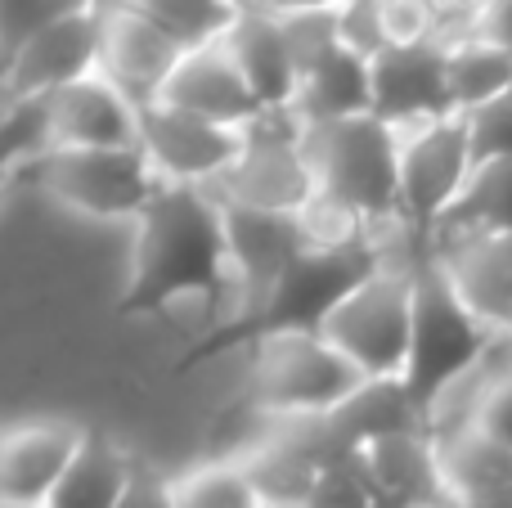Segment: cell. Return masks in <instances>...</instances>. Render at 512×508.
<instances>
[{"instance_id": "1", "label": "cell", "mask_w": 512, "mask_h": 508, "mask_svg": "<svg viewBox=\"0 0 512 508\" xmlns=\"http://www.w3.org/2000/svg\"><path fill=\"white\" fill-rule=\"evenodd\" d=\"M225 279H230V243L212 189L162 185L140 216L131 279L117 297V315L144 320L180 297L216 302L225 293Z\"/></svg>"}, {"instance_id": "2", "label": "cell", "mask_w": 512, "mask_h": 508, "mask_svg": "<svg viewBox=\"0 0 512 508\" xmlns=\"http://www.w3.org/2000/svg\"><path fill=\"white\" fill-rule=\"evenodd\" d=\"M382 266H387V252L378 248V239H364L355 248H333V252L306 248L292 261L288 275L274 284V293L261 302V311L212 324V333L189 342L171 369L194 374L207 360H221L230 351H252L256 342L288 338V333H324L328 315Z\"/></svg>"}, {"instance_id": "3", "label": "cell", "mask_w": 512, "mask_h": 508, "mask_svg": "<svg viewBox=\"0 0 512 508\" xmlns=\"http://www.w3.org/2000/svg\"><path fill=\"white\" fill-rule=\"evenodd\" d=\"M499 333H490L468 306L459 302V293L450 288V279L441 275V266L427 257H418V288H414V338H409V360H405V392L414 396V405L427 414V423L436 419L445 401L495 356Z\"/></svg>"}, {"instance_id": "4", "label": "cell", "mask_w": 512, "mask_h": 508, "mask_svg": "<svg viewBox=\"0 0 512 508\" xmlns=\"http://www.w3.org/2000/svg\"><path fill=\"white\" fill-rule=\"evenodd\" d=\"M248 356L252 369L239 396L225 405V414H261L274 423L319 419L369 383L324 333H288V338L256 342Z\"/></svg>"}, {"instance_id": "5", "label": "cell", "mask_w": 512, "mask_h": 508, "mask_svg": "<svg viewBox=\"0 0 512 508\" xmlns=\"http://www.w3.org/2000/svg\"><path fill=\"white\" fill-rule=\"evenodd\" d=\"M315 189L351 207L369 230L400 225V135L373 113L301 126Z\"/></svg>"}, {"instance_id": "6", "label": "cell", "mask_w": 512, "mask_h": 508, "mask_svg": "<svg viewBox=\"0 0 512 508\" xmlns=\"http://www.w3.org/2000/svg\"><path fill=\"white\" fill-rule=\"evenodd\" d=\"M414 288L418 257L387 261L328 315L324 338L364 378H400L409 360V338H414Z\"/></svg>"}, {"instance_id": "7", "label": "cell", "mask_w": 512, "mask_h": 508, "mask_svg": "<svg viewBox=\"0 0 512 508\" xmlns=\"http://www.w3.org/2000/svg\"><path fill=\"white\" fill-rule=\"evenodd\" d=\"M23 176L54 203L99 216V221H117V216L140 221L144 207L167 185L140 144L135 149H41L23 167Z\"/></svg>"}, {"instance_id": "8", "label": "cell", "mask_w": 512, "mask_h": 508, "mask_svg": "<svg viewBox=\"0 0 512 508\" xmlns=\"http://www.w3.org/2000/svg\"><path fill=\"white\" fill-rule=\"evenodd\" d=\"M400 135V230L409 243L432 252V239L459 194L468 189L472 171V140L468 122L459 113L436 117V122L409 126Z\"/></svg>"}, {"instance_id": "9", "label": "cell", "mask_w": 512, "mask_h": 508, "mask_svg": "<svg viewBox=\"0 0 512 508\" xmlns=\"http://www.w3.org/2000/svg\"><path fill=\"white\" fill-rule=\"evenodd\" d=\"M216 203L248 207V212H283L297 216L315 198V176L301 153V126L283 113H265L243 135V153L234 167L212 185Z\"/></svg>"}, {"instance_id": "10", "label": "cell", "mask_w": 512, "mask_h": 508, "mask_svg": "<svg viewBox=\"0 0 512 508\" xmlns=\"http://www.w3.org/2000/svg\"><path fill=\"white\" fill-rule=\"evenodd\" d=\"M243 135L248 131L203 122L171 104L140 108V149L167 185L212 189L243 153Z\"/></svg>"}, {"instance_id": "11", "label": "cell", "mask_w": 512, "mask_h": 508, "mask_svg": "<svg viewBox=\"0 0 512 508\" xmlns=\"http://www.w3.org/2000/svg\"><path fill=\"white\" fill-rule=\"evenodd\" d=\"M99 45H104V0L81 9V14H68L63 23L45 27L32 45H23L14 63L0 72V90L14 104H36L72 81L95 77Z\"/></svg>"}, {"instance_id": "12", "label": "cell", "mask_w": 512, "mask_h": 508, "mask_svg": "<svg viewBox=\"0 0 512 508\" xmlns=\"http://www.w3.org/2000/svg\"><path fill=\"white\" fill-rule=\"evenodd\" d=\"M45 149H135L140 108L95 72L41 99Z\"/></svg>"}, {"instance_id": "13", "label": "cell", "mask_w": 512, "mask_h": 508, "mask_svg": "<svg viewBox=\"0 0 512 508\" xmlns=\"http://www.w3.org/2000/svg\"><path fill=\"white\" fill-rule=\"evenodd\" d=\"M185 45L171 41L162 27L140 18L135 9L104 0V45H99V77L113 81L135 108H149L162 99L176 63L185 59Z\"/></svg>"}, {"instance_id": "14", "label": "cell", "mask_w": 512, "mask_h": 508, "mask_svg": "<svg viewBox=\"0 0 512 508\" xmlns=\"http://www.w3.org/2000/svg\"><path fill=\"white\" fill-rule=\"evenodd\" d=\"M432 261L490 333L512 338V234H445Z\"/></svg>"}, {"instance_id": "15", "label": "cell", "mask_w": 512, "mask_h": 508, "mask_svg": "<svg viewBox=\"0 0 512 508\" xmlns=\"http://www.w3.org/2000/svg\"><path fill=\"white\" fill-rule=\"evenodd\" d=\"M86 432L90 428L77 419H27L0 428V504L45 508Z\"/></svg>"}, {"instance_id": "16", "label": "cell", "mask_w": 512, "mask_h": 508, "mask_svg": "<svg viewBox=\"0 0 512 508\" xmlns=\"http://www.w3.org/2000/svg\"><path fill=\"white\" fill-rule=\"evenodd\" d=\"M445 45H400L369 59L373 72V117L396 131L450 117V81H445Z\"/></svg>"}, {"instance_id": "17", "label": "cell", "mask_w": 512, "mask_h": 508, "mask_svg": "<svg viewBox=\"0 0 512 508\" xmlns=\"http://www.w3.org/2000/svg\"><path fill=\"white\" fill-rule=\"evenodd\" d=\"M158 104H171V108H180V113H194L216 126H230V131H248V126H256L270 113V108L256 99V90L248 86V77L239 72V63L225 54L221 41L189 50L185 59L176 63V72H171Z\"/></svg>"}, {"instance_id": "18", "label": "cell", "mask_w": 512, "mask_h": 508, "mask_svg": "<svg viewBox=\"0 0 512 508\" xmlns=\"http://www.w3.org/2000/svg\"><path fill=\"white\" fill-rule=\"evenodd\" d=\"M225 216V243H230V270L243 288V311H261V302L274 293L283 275L292 270V261L306 252L297 216L283 212H248V207L221 203Z\"/></svg>"}, {"instance_id": "19", "label": "cell", "mask_w": 512, "mask_h": 508, "mask_svg": "<svg viewBox=\"0 0 512 508\" xmlns=\"http://www.w3.org/2000/svg\"><path fill=\"white\" fill-rule=\"evenodd\" d=\"M355 468L369 482L373 500L382 508H436L445 500V477L441 459H436L432 428L396 432L355 455Z\"/></svg>"}, {"instance_id": "20", "label": "cell", "mask_w": 512, "mask_h": 508, "mask_svg": "<svg viewBox=\"0 0 512 508\" xmlns=\"http://www.w3.org/2000/svg\"><path fill=\"white\" fill-rule=\"evenodd\" d=\"M239 464L265 508H306L315 486L333 468L301 423H279L261 446L239 455Z\"/></svg>"}, {"instance_id": "21", "label": "cell", "mask_w": 512, "mask_h": 508, "mask_svg": "<svg viewBox=\"0 0 512 508\" xmlns=\"http://www.w3.org/2000/svg\"><path fill=\"white\" fill-rule=\"evenodd\" d=\"M225 54L239 63V72L248 77V86L256 90L270 113H283L297 95V68H292L288 41L274 9H256V14H239L230 23V32L221 36Z\"/></svg>"}, {"instance_id": "22", "label": "cell", "mask_w": 512, "mask_h": 508, "mask_svg": "<svg viewBox=\"0 0 512 508\" xmlns=\"http://www.w3.org/2000/svg\"><path fill=\"white\" fill-rule=\"evenodd\" d=\"M360 113H373V72L369 59L355 50H337L315 72H306L288 104V117L297 126L342 122V117H360Z\"/></svg>"}, {"instance_id": "23", "label": "cell", "mask_w": 512, "mask_h": 508, "mask_svg": "<svg viewBox=\"0 0 512 508\" xmlns=\"http://www.w3.org/2000/svg\"><path fill=\"white\" fill-rule=\"evenodd\" d=\"M432 437H436V459H441L445 491H450L454 500H481V495L512 482V450L499 446L477 423L432 428Z\"/></svg>"}, {"instance_id": "24", "label": "cell", "mask_w": 512, "mask_h": 508, "mask_svg": "<svg viewBox=\"0 0 512 508\" xmlns=\"http://www.w3.org/2000/svg\"><path fill=\"white\" fill-rule=\"evenodd\" d=\"M131 468V450L117 446L108 432L90 428L45 508H117L126 495V482H131Z\"/></svg>"}, {"instance_id": "25", "label": "cell", "mask_w": 512, "mask_h": 508, "mask_svg": "<svg viewBox=\"0 0 512 508\" xmlns=\"http://www.w3.org/2000/svg\"><path fill=\"white\" fill-rule=\"evenodd\" d=\"M508 347V338L495 347V356L450 396L454 405H445L432 419V428H450V423H477L481 432L499 441V446L512 450V351L508 360H499Z\"/></svg>"}, {"instance_id": "26", "label": "cell", "mask_w": 512, "mask_h": 508, "mask_svg": "<svg viewBox=\"0 0 512 508\" xmlns=\"http://www.w3.org/2000/svg\"><path fill=\"white\" fill-rule=\"evenodd\" d=\"M445 81H450V108L459 117H468L512 90V54L481 41V36H468V41L450 45Z\"/></svg>"}, {"instance_id": "27", "label": "cell", "mask_w": 512, "mask_h": 508, "mask_svg": "<svg viewBox=\"0 0 512 508\" xmlns=\"http://www.w3.org/2000/svg\"><path fill=\"white\" fill-rule=\"evenodd\" d=\"M445 234H512V158L472 171L468 189L441 221L436 239H445Z\"/></svg>"}, {"instance_id": "28", "label": "cell", "mask_w": 512, "mask_h": 508, "mask_svg": "<svg viewBox=\"0 0 512 508\" xmlns=\"http://www.w3.org/2000/svg\"><path fill=\"white\" fill-rule=\"evenodd\" d=\"M113 5L135 9L153 27H162L171 41L185 45V50L221 41L230 32V23L239 18V9L230 0H113Z\"/></svg>"}, {"instance_id": "29", "label": "cell", "mask_w": 512, "mask_h": 508, "mask_svg": "<svg viewBox=\"0 0 512 508\" xmlns=\"http://www.w3.org/2000/svg\"><path fill=\"white\" fill-rule=\"evenodd\" d=\"M176 508H265L239 459L198 464L176 477Z\"/></svg>"}, {"instance_id": "30", "label": "cell", "mask_w": 512, "mask_h": 508, "mask_svg": "<svg viewBox=\"0 0 512 508\" xmlns=\"http://www.w3.org/2000/svg\"><path fill=\"white\" fill-rule=\"evenodd\" d=\"M274 14H279L297 81L306 77V72H315L324 59H333L337 50H346L342 27H337V9H274Z\"/></svg>"}, {"instance_id": "31", "label": "cell", "mask_w": 512, "mask_h": 508, "mask_svg": "<svg viewBox=\"0 0 512 508\" xmlns=\"http://www.w3.org/2000/svg\"><path fill=\"white\" fill-rule=\"evenodd\" d=\"M99 5V0H0V72L14 63L23 45H32L45 27L63 23L68 14Z\"/></svg>"}, {"instance_id": "32", "label": "cell", "mask_w": 512, "mask_h": 508, "mask_svg": "<svg viewBox=\"0 0 512 508\" xmlns=\"http://www.w3.org/2000/svg\"><path fill=\"white\" fill-rule=\"evenodd\" d=\"M45 149V113L36 104H9L0 113V180L9 171H23Z\"/></svg>"}, {"instance_id": "33", "label": "cell", "mask_w": 512, "mask_h": 508, "mask_svg": "<svg viewBox=\"0 0 512 508\" xmlns=\"http://www.w3.org/2000/svg\"><path fill=\"white\" fill-rule=\"evenodd\" d=\"M463 122H468L472 162H477V167L512 158V90L499 99H490V104L477 108V113H468Z\"/></svg>"}, {"instance_id": "34", "label": "cell", "mask_w": 512, "mask_h": 508, "mask_svg": "<svg viewBox=\"0 0 512 508\" xmlns=\"http://www.w3.org/2000/svg\"><path fill=\"white\" fill-rule=\"evenodd\" d=\"M306 508H382L373 500L369 482L360 477V468H355V455L342 459V464H333L324 473V482L315 486V495H310Z\"/></svg>"}, {"instance_id": "35", "label": "cell", "mask_w": 512, "mask_h": 508, "mask_svg": "<svg viewBox=\"0 0 512 508\" xmlns=\"http://www.w3.org/2000/svg\"><path fill=\"white\" fill-rule=\"evenodd\" d=\"M117 508H176V477H167L158 464L135 455L131 482H126V495Z\"/></svg>"}, {"instance_id": "36", "label": "cell", "mask_w": 512, "mask_h": 508, "mask_svg": "<svg viewBox=\"0 0 512 508\" xmlns=\"http://www.w3.org/2000/svg\"><path fill=\"white\" fill-rule=\"evenodd\" d=\"M481 41L499 45V50L512 54V0H490V5L477 9V32Z\"/></svg>"}, {"instance_id": "37", "label": "cell", "mask_w": 512, "mask_h": 508, "mask_svg": "<svg viewBox=\"0 0 512 508\" xmlns=\"http://www.w3.org/2000/svg\"><path fill=\"white\" fill-rule=\"evenodd\" d=\"M472 508H512V482L508 486H499V491H490V495H481V500H468Z\"/></svg>"}, {"instance_id": "38", "label": "cell", "mask_w": 512, "mask_h": 508, "mask_svg": "<svg viewBox=\"0 0 512 508\" xmlns=\"http://www.w3.org/2000/svg\"><path fill=\"white\" fill-rule=\"evenodd\" d=\"M342 0H274V9H337Z\"/></svg>"}, {"instance_id": "39", "label": "cell", "mask_w": 512, "mask_h": 508, "mask_svg": "<svg viewBox=\"0 0 512 508\" xmlns=\"http://www.w3.org/2000/svg\"><path fill=\"white\" fill-rule=\"evenodd\" d=\"M239 14H256V9H274V0H230Z\"/></svg>"}, {"instance_id": "40", "label": "cell", "mask_w": 512, "mask_h": 508, "mask_svg": "<svg viewBox=\"0 0 512 508\" xmlns=\"http://www.w3.org/2000/svg\"><path fill=\"white\" fill-rule=\"evenodd\" d=\"M436 508H472V504H468V500H454V495H445V500L436 504Z\"/></svg>"}, {"instance_id": "41", "label": "cell", "mask_w": 512, "mask_h": 508, "mask_svg": "<svg viewBox=\"0 0 512 508\" xmlns=\"http://www.w3.org/2000/svg\"><path fill=\"white\" fill-rule=\"evenodd\" d=\"M463 5H472V9H481V5H490V0H463Z\"/></svg>"}, {"instance_id": "42", "label": "cell", "mask_w": 512, "mask_h": 508, "mask_svg": "<svg viewBox=\"0 0 512 508\" xmlns=\"http://www.w3.org/2000/svg\"><path fill=\"white\" fill-rule=\"evenodd\" d=\"M0 508H32V504H0Z\"/></svg>"}]
</instances>
